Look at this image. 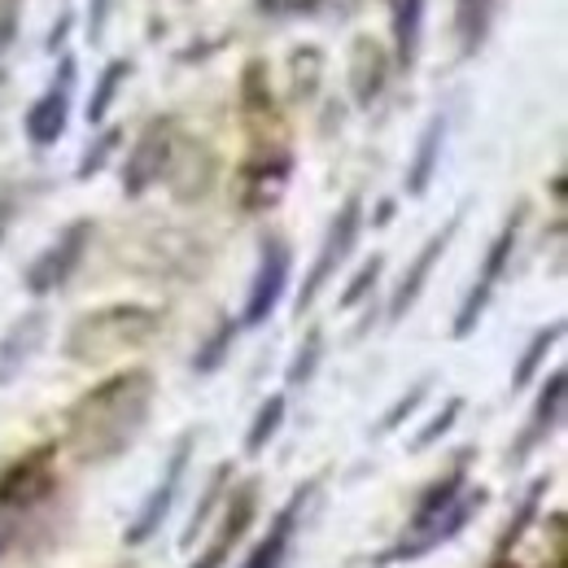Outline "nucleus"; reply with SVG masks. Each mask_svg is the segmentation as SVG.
Wrapping results in <instances>:
<instances>
[{"instance_id":"f257e3e1","label":"nucleus","mask_w":568,"mask_h":568,"mask_svg":"<svg viewBox=\"0 0 568 568\" xmlns=\"http://www.w3.org/2000/svg\"><path fill=\"white\" fill-rule=\"evenodd\" d=\"M158 381L149 367H128L79 394L67 412V450L83 468H105L123 459L153 416Z\"/></svg>"},{"instance_id":"f03ea898","label":"nucleus","mask_w":568,"mask_h":568,"mask_svg":"<svg viewBox=\"0 0 568 568\" xmlns=\"http://www.w3.org/2000/svg\"><path fill=\"white\" fill-rule=\"evenodd\" d=\"M158 328H162V311L141 306V302H110L74 320L67 328L62 355L79 367H105V363L144 351L158 337Z\"/></svg>"},{"instance_id":"7ed1b4c3","label":"nucleus","mask_w":568,"mask_h":568,"mask_svg":"<svg viewBox=\"0 0 568 568\" xmlns=\"http://www.w3.org/2000/svg\"><path fill=\"white\" fill-rule=\"evenodd\" d=\"M53 459H58V446H40V450L22 455L18 464H9L0 473V560L18 542V534L31 520V511H40L49 498L58 495Z\"/></svg>"},{"instance_id":"20e7f679","label":"nucleus","mask_w":568,"mask_h":568,"mask_svg":"<svg viewBox=\"0 0 568 568\" xmlns=\"http://www.w3.org/2000/svg\"><path fill=\"white\" fill-rule=\"evenodd\" d=\"M525 214H529V206L520 202V206L511 211V219L498 227L495 241H490V250H486V263H481L477 281H473V288L464 293L459 311H455V324H450V337H455V342L473 337V333H477V324H481V315L490 311V302H495V288L503 284V276L511 272V254H516V245H520V227H525Z\"/></svg>"},{"instance_id":"39448f33","label":"nucleus","mask_w":568,"mask_h":568,"mask_svg":"<svg viewBox=\"0 0 568 568\" xmlns=\"http://www.w3.org/2000/svg\"><path fill=\"white\" fill-rule=\"evenodd\" d=\"M92 236H97V223H92V219H71V223L27 263V272H22L27 293H31V297H49V293H58L62 284H71V276L79 272V263L88 258Z\"/></svg>"},{"instance_id":"423d86ee","label":"nucleus","mask_w":568,"mask_h":568,"mask_svg":"<svg viewBox=\"0 0 568 568\" xmlns=\"http://www.w3.org/2000/svg\"><path fill=\"white\" fill-rule=\"evenodd\" d=\"M193 442H197V433H193V428L175 437V446H171V455H166V464H162V473H158L153 490L144 495V503L136 507V516H132V525H128V534H123V542H128V547H141V542H149V538L166 525V516H171L175 498H180V490H184L189 464H193Z\"/></svg>"},{"instance_id":"0eeeda50","label":"nucleus","mask_w":568,"mask_h":568,"mask_svg":"<svg viewBox=\"0 0 568 568\" xmlns=\"http://www.w3.org/2000/svg\"><path fill=\"white\" fill-rule=\"evenodd\" d=\"M358 232H363V197L351 193V197L342 202V211L333 214V223H328V232H324V241H320V254H315V263H311V272H306V281H302L297 315L315 306V297L324 293V284L337 276V267H346V258L355 254V245H358Z\"/></svg>"},{"instance_id":"6e6552de","label":"nucleus","mask_w":568,"mask_h":568,"mask_svg":"<svg viewBox=\"0 0 568 568\" xmlns=\"http://www.w3.org/2000/svg\"><path fill=\"white\" fill-rule=\"evenodd\" d=\"M74 83H79V67H74L71 53H62L58 74L49 79V88L31 101V110L22 114V132L36 149H49L67 136L71 128V105H74Z\"/></svg>"},{"instance_id":"1a4fd4ad","label":"nucleus","mask_w":568,"mask_h":568,"mask_svg":"<svg viewBox=\"0 0 568 568\" xmlns=\"http://www.w3.org/2000/svg\"><path fill=\"white\" fill-rule=\"evenodd\" d=\"M288 272H293V250L284 236H263L258 245V267L245 293V311H241V328H263L272 320V311L281 306L284 288H288Z\"/></svg>"},{"instance_id":"9d476101","label":"nucleus","mask_w":568,"mask_h":568,"mask_svg":"<svg viewBox=\"0 0 568 568\" xmlns=\"http://www.w3.org/2000/svg\"><path fill=\"white\" fill-rule=\"evenodd\" d=\"M175 141H180V128H175L171 114H158V119L144 123V132L136 136L128 162H123V193L128 197H144L158 180H166Z\"/></svg>"},{"instance_id":"9b49d317","label":"nucleus","mask_w":568,"mask_h":568,"mask_svg":"<svg viewBox=\"0 0 568 568\" xmlns=\"http://www.w3.org/2000/svg\"><path fill=\"white\" fill-rule=\"evenodd\" d=\"M288 171H293V158L284 144H258L250 153V162L241 166V180H236V197H241V211H267L276 206L288 184Z\"/></svg>"},{"instance_id":"f8f14e48","label":"nucleus","mask_w":568,"mask_h":568,"mask_svg":"<svg viewBox=\"0 0 568 568\" xmlns=\"http://www.w3.org/2000/svg\"><path fill=\"white\" fill-rule=\"evenodd\" d=\"M486 498H490V495H486L481 486H477V490L468 486L464 495L455 498V503H450V507H446V511H442V516H437V520L428 525V529H425V534H420V538H407V542H394V547H389V551L381 556V565H403V560H420V556H428L433 547H442V542H450L455 534H464V529H468V520H473V516H477V511L486 507Z\"/></svg>"},{"instance_id":"ddd939ff","label":"nucleus","mask_w":568,"mask_h":568,"mask_svg":"<svg viewBox=\"0 0 568 568\" xmlns=\"http://www.w3.org/2000/svg\"><path fill=\"white\" fill-rule=\"evenodd\" d=\"M565 394H568V372L556 367V372L547 376V385L538 389V403H534L529 420L520 428V437H516L511 450H507V464H511V468H520V464H525L538 446H547V437L560 428V420H565Z\"/></svg>"},{"instance_id":"4468645a","label":"nucleus","mask_w":568,"mask_h":568,"mask_svg":"<svg viewBox=\"0 0 568 568\" xmlns=\"http://www.w3.org/2000/svg\"><path fill=\"white\" fill-rule=\"evenodd\" d=\"M459 223H464V214H450L433 236H428L425 245H420V254L412 258V267L403 272V281H398V288L389 293V324H398L416 302H420V293H425L428 276H433V267L446 258V250H450V241H455V232H459Z\"/></svg>"},{"instance_id":"2eb2a0df","label":"nucleus","mask_w":568,"mask_h":568,"mask_svg":"<svg viewBox=\"0 0 568 568\" xmlns=\"http://www.w3.org/2000/svg\"><path fill=\"white\" fill-rule=\"evenodd\" d=\"M49 311L44 306H31V311H22L9 328H4V337H0V385H13L31 363L36 355L44 351V342H49Z\"/></svg>"},{"instance_id":"dca6fc26","label":"nucleus","mask_w":568,"mask_h":568,"mask_svg":"<svg viewBox=\"0 0 568 568\" xmlns=\"http://www.w3.org/2000/svg\"><path fill=\"white\" fill-rule=\"evenodd\" d=\"M254 516H258V486H254V481H241V486L232 490V498H227V507H223V525H219V534L211 538V547H206L189 568H223L227 565L232 547H241V538L250 534Z\"/></svg>"},{"instance_id":"f3484780","label":"nucleus","mask_w":568,"mask_h":568,"mask_svg":"<svg viewBox=\"0 0 568 568\" xmlns=\"http://www.w3.org/2000/svg\"><path fill=\"white\" fill-rule=\"evenodd\" d=\"M389 71H394V58L385 53V44H381L376 36H355L346 79H351V97H355L358 110H372V105L385 97Z\"/></svg>"},{"instance_id":"a211bd4d","label":"nucleus","mask_w":568,"mask_h":568,"mask_svg":"<svg viewBox=\"0 0 568 568\" xmlns=\"http://www.w3.org/2000/svg\"><path fill=\"white\" fill-rule=\"evenodd\" d=\"M468 464H473V450H459V455H455V464H450V468H446V473H442V477L428 486L425 495L416 498V507H412L407 529H403V538H398V542L420 538L428 525H433V520H437V516H442V511H446L455 498L468 490Z\"/></svg>"},{"instance_id":"6ab92c4d","label":"nucleus","mask_w":568,"mask_h":568,"mask_svg":"<svg viewBox=\"0 0 568 568\" xmlns=\"http://www.w3.org/2000/svg\"><path fill=\"white\" fill-rule=\"evenodd\" d=\"M166 180H171V189H175L180 202H197V197H206L214 184V153L197 141H175L171 166H166Z\"/></svg>"},{"instance_id":"aec40b11","label":"nucleus","mask_w":568,"mask_h":568,"mask_svg":"<svg viewBox=\"0 0 568 568\" xmlns=\"http://www.w3.org/2000/svg\"><path fill=\"white\" fill-rule=\"evenodd\" d=\"M311 495H315V486L297 490V495L284 503L281 511H276V520H272V529H267V538H258V547L245 556L241 568H281L284 565V556H288V547H293V534H297V520H302L306 498Z\"/></svg>"},{"instance_id":"412c9836","label":"nucleus","mask_w":568,"mask_h":568,"mask_svg":"<svg viewBox=\"0 0 568 568\" xmlns=\"http://www.w3.org/2000/svg\"><path fill=\"white\" fill-rule=\"evenodd\" d=\"M446 132H450V114L437 110L433 119L425 123L420 141H416V153L407 162V197H425L437 166H442V149H446Z\"/></svg>"},{"instance_id":"4be33fe9","label":"nucleus","mask_w":568,"mask_h":568,"mask_svg":"<svg viewBox=\"0 0 568 568\" xmlns=\"http://www.w3.org/2000/svg\"><path fill=\"white\" fill-rule=\"evenodd\" d=\"M389 27H394V67L412 71L420 58V27H425V0H389Z\"/></svg>"},{"instance_id":"5701e85b","label":"nucleus","mask_w":568,"mask_h":568,"mask_svg":"<svg viewBox=\"0 0 568 568\" xmlns=\"http://www.w3.org/2000/svg\"><path fill=\"white\" fill-rule=\"evenodd\" d=\"M241 114H245L254 136H263V128H276V101H272L267 67L263 62H250L241 71Z\"/></svg>"},{"instance_id":"b1692460","label":"nucleus","mask_w":568,"mask_h":568,"mask_svg":"<svg viewBox=\"0 0 568 568\" xmlns=\"http://www.w3.org/2000/svg\"><path fill=\"white\" fill-rule=\"evenodd\" d=\"M495 27V0H455V44L459 58H473Z\"/></svg>"},{"instance_id":"393cba45","label":"nucleus","mask_w":568,"mask_h":568,"mask_svg":"<svg viewBox=\"0 0 568 568\" xmlns=\"http://www.w3.org/2000/svg\"><path fill=\"white\" fill-rule=\"evenodd\" d=\"M132 58H114V62H105V71L97 74V83H92V97H88V128H101L105 119H110V110H114V101H119V92H123V83L132 79Z\"/></svg>"},{"instance_id":"a878e982","label":"nucleus","mask_w":568,"mask_h":568,"mask_svg":"<svg viewBox=\"0 0 568 568\" xmlns=\"http://www.w3.org/2000/svg\"><path fill=\"white\" fill-rule=\"evenodd\" d=\"M560 337H565V320H551L547 328H538V333L529 337L525 355L516 358V367H511V389H525V385L547 367V355L560 346Z\"/></svg>"},{"instance_id":"bb28decb","label":"nucleus","mask_w":568,"mask_h":568,"mask_svg":"<svg viewBox=\"0 0 568 568\" xmlns=\"http://www.w3.org/2000/svg\"><path fill=\"white\" fill-rule=\"evenodd\" d=\"M547 490H551V477H538L529 490H525V498H520V507H516V516H511V525L498 534V556L507 560L516 547H520V538L534 529V520H538V511H542V498H547Z\"/></svg>"},{"instance_id":"cd10ccee","label":"nucleus","mask_w":568,"mask_h":568,"mask_svg":"<svg viewBox=\"0 0 568 568\" xmlns=\"http://www.w3.org/2000/svg\"><path fill=\"white\" fill-rule=\"evenodd\" d=\"M236 333H241V324H236L232 315H223V320L211 328V337H206V342L193 351V376H214V372L227 363V355H232Z\"/></svg>"},{"instance_id":"c85d7f7f","label":"nucleus","mask_w":568,"mask_h":568,"mask_svg":"<svg viewBox=\"0 0 568 568\" xmlns=\"http://www.w3.org/2000/svg\"><path fill=\"white\" fill-rule=\"evenodd\" d=\"M227 477H232V464H219L211 477H206V490H202L197 507H193V516H189V525H184V534H180V547H184V551H189V547H193V538L211 525V511L223 503V495H227Z\"/></svg>"},{"instance_id":"c756f323","label":"nucleus","mask_w":568,"mask_h":568,"mask_svg":"<svg viewBox=\"0 0 568 568\" xmlns=\"http://www.w3.org/2000/svg\"><path fill=\"white\" fill-rule=\"evenodd\" d=\"M284 412H288V398L284 394H267V403L254 412V420L245 428V455H263L276 442V433L284 425Z\"/></svg>"},{"instance_id":"7c9ffc66","label":"nucleus","mask_w":568,"mask_h":568,"mask_svg":"<svg viewBox=\"0 0 568 568\" xmlns=\"http://www.w3.org/2000/svg\"><path fill=\"white\" fill-rule=\"evenodd\" d=\"M320 358H324V328H311V333L302 337V346L293 351V358H288L284 381H288L293 389H297V385H311L315 372H320Z\"/></svg>"},{"instance_id":"2f4dec72","label":"nucleus","mask_w":568,"mask_h":568,"mask_svg":"<svg viewBox=\"0 0 568 568\" xmlns=\"http://www.w3.org/2000/svg\"><path fill=\"white\" fill-rule=\"evenodd\" d=\"M288 71H293V97H297V101H311V97L320 92V74H324V53H320L315 44H302V49L293 53Z\"/></svg>"},{"instance_id":"473e14b6","label":"nucleus","mask_w":568,"mask_h":568,"mask_svg":"<svg viewBox=\"0 0 568 568\" xmlns=\"http://www.w3.org/2000/svg\"><path fill=\"white\" fill-rule=\"evenodd\" d=\"M119 144H123V128H101V136L83 149V158H79V166H74V180H92V175H101V171L110 166V158H114Z\"/></svg>"},{"instance_id":"72a5a7b5","label":"nucleus","mask_w":568,"mask_h":568,"mask_svg":"<svg viewBox=\"0 0 568 568\" xmlns=\"http://www.w3.org/2000/svg\"><path fill=\"white\" fill-rule=\"evenodd\" d=\"M428 389H433V376H420V381H416V385H412V389H407V394H403V398H398V403L376 420L372 433H376V437H385V433H394V428L403 425L407 416H416V412H420V403L428 398Z\"/></svg>"},{"instance_id":"f704fd0d","label":"nucleus","mask_w":568,"mask_h":568,"mask_svg":"<svg viewBox=\"0 0 568 568\" xmlns=\"http://www.w3.org/2000/svg\"><path fill=\"white\" fill-rule=\"evenodd\" d=\"M459 416H464V398H446V407H442V412H437V416H433V420H428V425L412 437V450L420 455V450H428V446H437V442H442V437L455 428V420H459Z\"/></svg>"},{"instance_id":"c9c22d12","label":"nucleus","mask_w":568,"mask_h":568,"mask_svg":"<svg viewBox=\"0 0 568 568\" xmlns=\"http://www.w3.org/2000/svg\"><path fill=\"white\" fill-rule=\"evenodd\" d=\"M381 272H385V254H372V258L355 272V281L346 284V293H342V311H355L358 302H367L372 288H376V281H381Z\"/></svg>"},{"instance_id":"e433bc0d","label":"nucleus","mask_w":568,"mask_h":568,"mask_svg":"<svg viewBox=\"0 0 568 568\" xmlns=\"http://www.w3.org/2000/svg\"><path fill=\"white\" fill-rule=\"evenodd\" d=\"M110 9H114V0H88V13H83V36H88V44H101V40H105Z\"/></svg>"},{"instance_id":"4c0bfd02","label":"nucleus","mask_w":568,"mask_h":568,"mask_svg":"<svg viewBox=\"0 0 568 568\" xmlns=\"http://www.w3.org/2000/svg\"><path fill=\"white\" fill-rule=\"evenodd\" d=\"M254 4H258L263 18H288V13L311 18V13H320V0H254Z\"/></svg>"},{"instance_id":"58836bf2","label":"nucleus","mask_w":568,"mask_h":568,"mask_svg":"<svg viewBox=\"0 0 568 568\" xmlns=\"http://www.w3.org/2000/svg\"><path fill=\"white\" fill-rule=\"evenodd\" d=\"M18 4H22V0H0V58L13 49V36H18Z\"/></svg>"},{"instance_id":"ea45409f","label":"nucleus","mask_w":568,"mask_h":568,"mask_svg":"<svg viewBox=\"0 0 568 568\" xmlns=\"http://www.w3.org/2000/svg\"><path fill=\"white\" fill-rule=\"evenodd\" d=\"M71 27H74V13H71V9H62V18L53 22V31H49V40H44V49H49V53H58V49H67V40H71Z\"/></svg>"},{"instance_id":"a19ab883","label":"nucleus","mask_w":568,"mask_h":568,"mask_svg":"<svg viewBox=\"0 0 568 568\" xmlns=\"http://www.w3.org/2000/svg\"><path fill=\"white\" fill-rule=\"evenodd\" d=\"M13 206H18V189L4 184V189H0V241H4V227H9V219H13Z\"/></svg>"},{"instance_id":"79ce46f5","label":"nucleus","mask_w":568,"mask_h":568,"mask_svg":"<svg viewBox=\"0 0 568 568\" xmlns=\"http://www.w3.org/2000/svg\"><path fill=\"white\" fill-rule=\"evenodd\" d=\"M363 0H320V9H328V13H337V18H355V9Z\"/></svg>"}]
</instances>
